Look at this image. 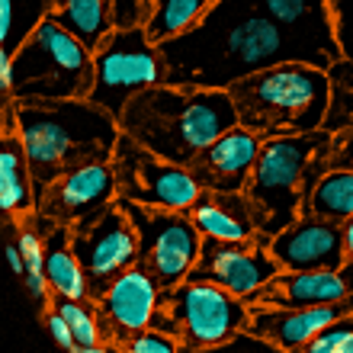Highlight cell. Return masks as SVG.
I'll return each mask as SVG.
<instances>
[{"label":"cell","mask_w":353,"mask_h":353,"mask_svg":"<svg viewBox=\"0 0 353 353\" xmlns=\"http://www.w3.org/2000/svg\"><path fill=\"white\" fill-rule=\"evenodd\" d=\"M164 84L228 87L241 77L289 61L286 39L257 0H215L186 32L161 42Z\"/></svg>","instance_id":"cell-1"},{"label":"cell","mask_w":353,"mask_h":353,"mask_svg":"<svg viewBox=\"0 0 353 353\" xmlns=\"http://www.w3.org/2000/svg\"><path fill=\"white\" fill-rule=\"evenodd\" d=\"M19 139L36 180V199L61 174L97 161H112L122 129L110 110L87 97L74 100H13ZM39 209V205H36Z\"/></svg>","instance_id":"cell-2"},{"label":"cell","mask_w":353,"mask_h":353,"mask_svg":"<svg viewBox=\"0 0 353 353\" xmlns=\"http://www.w3.org/2000/svg\"><path fill=\"white\" fill-rule=\"evenodd\" d=\"M238 125L232 93L222 87L154 84L119 112V129L174 164H190L222 132Z\"/></svg>","instance_id":"cell-3"},{"label":"cell","mask_w":353,"mask_h":353,"mask_svg":"<svg viewBox=\"0 0 353 353\" xmlns=\"http://www.w3.org/2000/svg\"><path fill=\"white\" fill-rule=\"evenodd\" d=\"M238 110V122L261 139L299 135L325 125L331 103L327 68L308 61H276L228 87Z\"/></svg>","instance_id":"cell-4"},{"label":"cell","mask_w":353,"mask_h":353,"mask_svg":"<svg viewBox=\"0 0 353 353\" xmlns=\"http://www.w3.org/2000/svg\"><path fill=\"white\" fill-rule=\"evenodd\" d=\"M93 48L48 13L13 52L10 100H74L93 90Z\"/></svg>","instance_id":"cell-5"},{"label":"cell","mask_w":353,"mask_h":353,"mask_svg":"<svg viewBox=\"0 0 353 353\" xmlns=\"http://www.w3.org/2000/svg\"><path fill=\"white\" fill-rule=\"evenodd\" d=\"M331 141L327 129L299 132V135H273L263 139L257 164L244 193L251 199L257 234L273 238L302 215L305 203V174L318 151Z\"/></svg>","instance_id":"cell-6"},{"label":"cell","mask_w":353,"mask_h":353,"mask_svg":"<svg viewBox=\"0 0 353 353\" xmlns=\"http://www.w3.org/2000/svg\"><path fill=\"white\" fill-rule=\"evenodd\" d=\"M251 321V302L215 283L183 279L164 286L151 325L180 341V350H212L232 344Z\"/></svg>","instance_id":"cell-7"},{"label":"cell","mask_w":353,"mask_h":353,"mask_svg":"<svg viewBox=\"0 0 353 353\" xmlns=\"http://www.w3.org/2000/svg\"><path fill=\"white\" fill-rule=\"evenodd\" d=\"M93 90L87 100L110 110L116 119L125 103L164 81V58L161 46L148 36L145 23L135 26H112L100 46L93 48Z\"/></svg>","instance_id":"cell-8"},{"label":"cell","mask_w":353,"mask_h":353,"mask_svg":"<svg viewBox=\"0 0 353 353\" xmlns=\"http://www.w3.org/2000/svg\"><path fill=\"white\" fill-rule=\"evenodd\" d=\"M119 205L129 212L139 232V267L164 286H176L190 276L205 234L196 228L186 209H164V205H145L116 196Z\"/></svg>","instance_id":"cell-9"},{"label":"cell","mask_w":353,"mask_h":353,"mask_svg":"<svg viewBox=\"0 0 353 353\" xmlns=\"http://www.w3.org/2000/svg\"><path fill=\"white\" fill-rule=\"evenodd\" d=\"M112 170L119 196L132 203L164 205V209H190L203 186L190 174V168L161 158L158 151L145 148L141 141L122 132L112 151Z\"/></svg>","instance_id":"cell-10"},{"label":"cell","mask_w":353,"mask_h":353,"mask_svg":"<svg viewBox=\"0 0 353 353\" xmlns=\"http://www.w3.org/2000/svg\"><path fill=\"white\" fill-rule=\"evenodd\" d=\"M71 248L84 263L93 302H100L106 289L129 267L139 263V232L129 212L119 205V199L90 225L71 228Z\"/></svg>","instance_id":"cell-11"},{"label":"cell","mask_w":353,"mask_h":353,"mask_svg":"<svg viewBox=\"0 0 353 353\" xmlns=\"http://www.w3.org/2000/svg\"><path fill=\"white\" fill-rule=\"evenodd\" d=\"M279 273L276 257L270 254V238L254 234L244 241H222V238H203L199 257L186 279L215 283L234 296L251 299Z\"/></svg>","instance_id":"cell-12"},{"label":"cell","mask_w":353,"mask_h":353,"mask_svg":"<svg viewBox=\"0 0 353 353\" xmlns=\"http://www.w3.org/2000/svg\"><path fill=\"white\" fill-rule=\"evenodd\" d=\"M119 196V183H116V170L112 161H97V164H84L61 174L46 193L39 196L36 215L48 219L55 225H90L93 219H100Z\"/></svg>","instance_id":"cell-13"},{"label":"cell","mask_w":353,"mask_h":353,"mask_svg":"<svg viewBox=\"0 0 353 353\" xmlns=\"http://www.w3.org/2000/svg\"><path fill=\"white\" fill-rule=\"evenodd\" d=\"M286 39L289 61L331 68L341 55L331 19V0H257Z\"/></svg>","instance_id":"cell-14"},{"label":"cell","mask_w":353,"mask_h":353,"mask_svg":"<svg viewBox=\"0 0 353 353\" xmlns=\"http://www.w3.org/2000/svg\"><path fill=\"white\" fill-rule=\"evenodd\" d=\"M158 296H161V283L145 267L135 263L106 289V296L100 302H93L106 350H122L139 331L151 327Z\"/></svg>","instance_id":"cell-15"},{"label":"cell","mask_w":353,"mask_h":353,"mask_svg":"<svg viewBox=\"0 0 353 353\" xmlns=\"http://www.w3.org/2000/svg\"><path fill=\"white\" fill-rule=\"evenodd\" d=\"M270 254L279 270H337L347 263L344 222L321 215H299L296 222L270 238Z\"/></svg>","instance_id":"cell-16"},{"label":"cell","mask_w":353,"mask_h":353,"mask_svg":"<svg viewBox=\"0 0 353 353\" xmlns=\"http://www.w3.org/2000/svg\"><path fill=\"white\" fill-rule=\"evenodd\" d=\"M263 148V139L248 125H234L222 132L215 141H209L186 168L199 180L203 190H225V193H244L251 180V170L257 164V154Z\"/></svg>","instance_id":"cell-17"},{"label":"cell","mask_w":353,"mask_h":353,"mask_svg":"<svg viewBox=\"0 0 353 353\" xmlns=\"http://www.w3.org/2000/svg\"><path fill=\"white\" fill-rule=\"evenodd\" d=\"M251 305H344L353 312V263L337 270H279Z\"/></svg>","instance_id":"cell-18"},{"label":"cell","mask_w":353,"mask_h":353,"mask_svg":"<svg viewBox=\"0 0 353 353\" xmlns=\"http://www.w3.org/2000/svg\"><path fill=\"white\" fill-rule=\"evenodd\" d=\"M347 312L344 305H251L244 334L276 350H305L321 327Z\"/></svg>","instance_id":"cell-19"},{"label":"cell","mask_w":353,"mask_h":353,"mask_svg":"<svg viewBox=\"0 0 353 353\" xmlns=\"http://www.w3.org/2000/svg\"><path fill=\"white\" fill-rule=\"evenodd\" d=\"M196 228L205 238H222V241H244L257 234L254 209L248 193H225V190H203L196 203L186 209Z\"/></svg>","instance_id":"cell-20"},{"label":"cell","mask_w":353,"mask_h":353,"mask_svg":"<svg viewBox=\"0 0 353 353\" xmlns=\"http://www.w3.org/2000/svg\"><path fill=\"white\" fill-rule=\"evenodd\" d=\"M0 205L10 219H29L36 212V180L19 132H0Z\"/></svg>","instance_id":"cell-21"},{"label":"cell","mask_w":353,"mask_h":353,"mask_svg":"<svg viewBox=\"0 0 353 353\" xmlns=\"http://www.w3.org/2000/svg\"><path fill=\"white\" fill-rule=\"evenodd\" d=\"M52 17L71 29L84 46L97 48L116 26V3L112 0H52Z\"/></svg>","instance_id":"cell-22"},{"label":"cell","mask_w":353,"mask_h":353,"mask_svg":"<svg viewBox=\"0 0 353 353\" xmlns=\"http://www.w3.org/2000/svg\"><path fill=\"white\" fill-rule=\"evenodd\" d=\"M321 215V219H334V222H347L353 215V170L347 168H331L321 174L315 183L312 196L302 205V215Z\"/></svg>","instance_id":"cell-23"},{"label":"cell","mask_w":353,"mask_h":353,"mask_svg":"<svg viewBox=\"0 0 353 353\" xmlns=\"http://www.w3.org/2000/svg\"><path fill=\"white\" fill-rule=\"evenodd\" d=\"M212 3L215 0H151L148 13H145V29L161 46L164 39H174L196 26Z\"/></svg>","instance_id":"cell-24"},{"label":"cell","mask_w":353,"mask_h":353,"mask_svg":"<svg viewBox=\"0 0 353 353\" xmlns=\"http://www.w3.org/2000/svg\"><path fill=\"white\" fill-rule=\"evenodd\" d=\"M52 13V0H0V52L13 55Z\"/></svg>","instance_id":"cell-25"},{"label":"cell","mask_w":353,"mask_h":353,"mask_svg":"<svg viewBox=\"0 0 353 353\" xmlns=\"http://www.w3.org/2000/svg\"><path fill=\"white\" fill-rule=\"evenodd\" d=\"M48 305H55L58 312L68 318V325H71L77 344H81V353L106 350L103 334H100V321H97V308H93V299H68V296L52 292Z\"/></svg>","instance_id":"cell-26"},{"label":"cell","mask_w":353,"mask_h":353,"mask_svg":"<svg viewBox=\"0 0 353 353\" xmlns=\"http://www.w3.org/2000/svg\"><path fill=\"white\" fill-rule=\"evenodd\" d=\"M327 74H331V103H327L321 129L334 135V132L353 129V58H337L327 68Z\"/></svg>","instance_id":"cell-27"},{"label":"cell","mask_w":353,"mask_h":353,"mask_svg":"<svg viewBox=\"0 0 353 353\" xmlns=\"http://www.w3.org/2000/svg\"><path fill=\"white\" fill-rule=\"evenodd\" d=\"M353 341V312L334 318L327 327H321L312 341H308L305 353H344V347Z\"/></svg>","instance_id":"cell-28"},{"label":"cell","mask_w":353,"mask_h":353,"mask_svg":"<svg viewBox=\"0 0 353 353\" xmlns=\"http://www.w3.org/2000/svg\"><path fill=\"white\" fill-rule=\"evenodd\" d=\"M122 350H129V353H176L180 350V341H176L174 334H168V331H161V327L151 325V327H145V331H139Z\"/></svg>","instance_id":"cell-29"},{"label":"cell","mask_w":353,"mask_h":353,"mask_svg":"<svg viewBox=\"0 0 353 353\" xmlns=\"http://www.w3.org/2000/svg\"><path fill=\"white\" fill-rule=\"evenodd\" d=\"M331 19H334L341 55L353 58V0H331Z\"/></svg>","instance_id":"cell-30"},{"label":"cell","mask_w":353,"mask_h":353,"mask_svg":"<svg viewBox=\"0 0 353 353\" xmlns=\"http://www.w3.org/2000/svg\"><path fill=\"white\" fill-rule=\"evenodd\" d=\"M42 325H46V331L52 334V341H55L58 347H65V350H71V353H81V344H77V337H74V331H71V325H68V318L61 315L55 305L42 308Z\"/></svg>","instance_id":"cell-31"},{"label":"cell","mask_w":353,"mask_h":353,"mask_svg":"<svg viewBox=\"0 0 353 353\" xmlns=\"http://www.w3.org/2000/svg\"><path fill=\"white\" fill-rule=\"evenodd\" d=\"M327 168L353 170V129L334 132V139H331V154H327Z\"/></svg>","instance_id":"cell-32"},{"label":"cell","mask_w":353,"mask_h":353,"mask_svg":"<svg viewBox=\"0 0 353 353\" xmlns=\"http://www.w3.org/2000/svg\"><path fill=\"white\" fill-rule=\"evenodd\" d=\"M116 3V26L145 23V0H112Z\"/></svg>","instance_id":"cell-33"},{"label":"cell","mask_w":353,"mask_h":353,"mask_svg":"<svg viewBox=\"0 0 353 353\" xmlns=\"http://www.w3.org/2000/svg\"><path fill=\"white\" fill-rule=\"evenodd\" d=\"M7 257H10V267H13V273H17V276H26V257H23V251H19L17 241H10Z\"/></svg>","instance_id":"cell-34"},{"label":"cell","mask_w":353,"mask_h":353,"mask_svg":"<svg viewBox=\"0 0 353 353\" xmlns=\"http://www.w3.org/2000/svg\"><path fill=\"white\" fill-rule=\"evenodd\" d=\"M344 248H347V261L353 263V215L344 222Z\"/></svg>","instance_id":"cell-35"},{"label":"cell","mask_w":353,"mask_h":353,"mask_svg":"<svg viewBox=\"0 0 353 353\" xmlns=\"http://www.w3.org/2000/svg\"><path fill=\"white\" fill-rule=\"evenodd\" d=\"M148 7H151V0H145V13H148Z\"/></svg>","instance_id":"cell-36"}]
</instances>
